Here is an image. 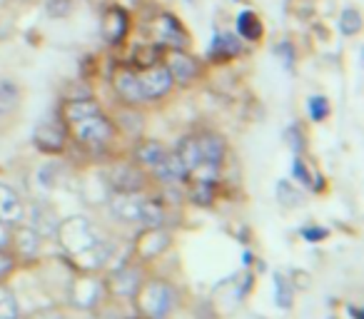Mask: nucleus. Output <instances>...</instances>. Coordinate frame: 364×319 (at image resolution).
<instances>
[{
	"instance_id": "f3484780",
	"label": "nucleus",
	"mask_w": 364,
	"mask_h": 319,
	"mask_svg": "<svg viewBox=\"0 0 364 319\" xmlns=\"http://www.w3.org/2000/svg\"><path fill=\"white\" fill-rule=\"evenodd\" d=\"M135 157H137V163H140L142 168L155 170L157 165H160L162 160H165V157H167V150H165V145H160V142H155V140H145V142H142V145H137Z\"/></svg>"
},
{
	"instance_id": "4be33fe9",
	"label": "nucleus",
	"mask_w": 364,
	"mask_h": 319,
	"mask_svg": "<svg viewBox=\"0 0 364 319\" xmlns=\"http://www.w3.org/2000/svg\"><path fill=\"white\" fill-rule=\"evenodd\" d=\"M242 53V43L232 36V33H223V36H215L213 48H210V55L218 58V60H228Z\"/></svg>"
},
{
	"instance_id": "4468645a",
	"label": "nucleus",
	"mask_w": 364,
	"mask_h": 319,
	"mask_svg": "<svg viewBox=\"0 0 364 319\" xmlns=\"http://www.w3.org/2000/svg\"><path fill=\"white\" fill-rule=\"evenodd\" d=\"M110 289L115 294H122V297H125V294H135L137 289H140V272H137L135 267L117 269L110 279Z\"/></svg>"
},
{
	"instance_id": "4c0bfd02",
	"label": "nucleus",
	"mask_w": 364,
	"mask_h": 319,
	"mask_svg": "<svg viewBox=\"0 0 364 319\" xmlns=\"http://www.w3.org/2000/svg\"><path fill=\"white\" fill-rule=\"evenodd\" d=\"M304 237H309V242H317L319 237H324V229H304Z\"/></svg>"
},
{
	"instance_id": "bb28decb",
	"label": "nucleus",
	"mask_w": 364,
	"mask_h": 319,
	"mask_svg": "<svg viewBox=\"0 0 364 319\" xmlns=\"http://www.w3.org/2000/svg\"><path fill=\"white\" fill-rule=\"evenodd\" d=\"M339 28H342L344 36H357L362 31V16H359L357 8H347L339 18Z\"/></svg>"
},
{
	"instance_id": "cd10ccee",
	"label": "nucleus",
	"mask_w": 364,
	"mask_h": 319,
	"mask_svg": "<svg viewBox=\"0 0 364 319\" xmlns=\"http://www.w3.org/2000/svg\"><path fill=\"white\" fill-rule=\"evenodd\" d=\"M277 198L284 207H297V205L302 202V193L294 190V185L287 183V180H282V183L277 185Z\"/></svg>"
},
{
	"instance_id": "dca6fc26",
	"label": "nucleus",
	"mask_w": 364,
	"mask_h": 319,
	"mask_svg": "<svg viewBox=\"0 0 364 319\" xmlns=\"http://www.w3.org/2000/svg\"><path fill=\"white\" fill-rule=\"evenodd\" d=\"M21 105V87L11 77H0V117L13 115Z\"/></svg>"
},
{
	"instance_id": "58836bf2",
	"label": "nucleus",
	"mask_w": 364,
	"mask_h": 319,
	"mask_svg": "<svg viewBox=\"0 0 364 319\" xmlns=\"http://www.w3.org/2000/svg\"><path fill=\"white\" fill-rule=\"evenodd\" d=\"M8 242V225H3L0 222V247Z\"/></svg>"
},
{
	"instance_id": "a878e982",
	"label": "nucleus",
	"mask_w": 364,
	"mask_h": 319,
	"mask_svg": "<svg viewBox=\"0 0 364 319\" xmlns=\"http://www.w3.org/2000/svg\"><path fill=\"white\" fill-rule=\"evenodd\" d=\"M162 220H165V212H162L160 205H157L155 200H145V207H142L140 225H145V227H160Z\"/></svg>"
},
{
	"instance_id": "c85d7f7f",
	"label": "nucleus",
	"mask_w": 364,
	"mask_h": 319,
	"mask_svg": "<svg viewBox=\"0 0 364 319\" xmlns=\"http://www.w3.org/2000/svg\"><path fill=\"white\" fill-rule=\"evenodd\" d=\"M38 244H41V234H38L33 227H23L21 232H18V247H21V252L36 254Z\"/></svg>"
},
{
	"instance_id": "9b49d317",
	"label": "nucleus",
	"mask_w": 364,
	"mask_h": 319,
	"mask_svg": "<svg viewBox=\"0 0 364 319\" xmlns=\"http://www.w3.org/2000/svg\"><path fill=\"white\" fill-rule=\"evenodd\" d=\"M26 217V207H23L21 198L13 188L8 185H0V222L3 225H18Z\"/></svg>"
},
{
	"instance_id": "393cba45",
	"label": "nucleus",
	"mask_w": 364,
	"mask_h": 319,
	"mask_svg": "<svg viewBox=\"0 0 364 319\" xmlns=\"http://www.w3.org/2000/svg\"><path fill=\"white\" fill-rule=\"evenodd\" d=\"M170 237L165 232H160V227H147L145 237L140 239V254L142 257H152V254L162 252L167 247Z\"/></svg>"
},
{
	"instance_id": "0eeeda50",
	"label": "nucleus",
	"mask_w": 364,
	"mask_h": 319,
	"mask_svg": "<svg viewBox=\"0 0 364 319\" xmlns=\"http://www.w3.org/2000/svg\"><path fill=\"white\" fill-rule=\"evenodd\" d=\"M107 183H110V188L115 190V193H140L142 185H145V178H142V173L135 165L120 163V165H115V168H110Z\"/></svg>"
},
{
	"instance_id": "423d86ee",
	"label": "nucleus",
	"mask_w": 364,
	"mask_h": 319,
	"mask_svg": "<svg viewBox=\"0 0 364 319\" xmlns=\"http://www.w3.org/2000/svg\"><path fill=\"white\" fill-rule=\"evenodd\" d=\"M155 33H157V40H160L162 48H167V50H188V33H185V28L180 26V21H177L175 16H160L157 18V26H155Z\"/></svg>"
},
{
	"instance_id": "ea45409f",
	"label": "nucleus",
	"mask_w": 364,
	"mask_h": 319,
	"mask_svg": "<svg viewBox=\"0 0 364 319\" xmlns=\"http://www.w3.org/2000/svg\"><path fill=\"white\" fill-rule=\"evenodd\" d=\"M13 319H16V317H13Z\"/></svg>"
},
{
	"instance_id": "473e14b6",
	"label": "nucleus",
	"mask_w": 364,
	"mask_h": 319,
	"mask_svg": "<svg viewBox=\"0 0 364 319\" xmlns=\"http://www.w3.org/2000/svg\"><path fill=\"white\" fill-rule=\"evenodd\" d=\"M73 0H46V13L50 18H65L70 13Z\"/></svg>"
},
{
	"instance_id": "2eb2a0df",
	"label": "nucleus",
	"mask_w": 364,
	"mask_h": 319,
	"mask_svg": "<svg viewBox=\"0 0 364 319\" xmlns=\"http://www.w3.org/2000/svg\"><path fill=\"white\" fill-rule=\"evenodd\" d=\"M235 26H237V36L247 43H257L264 33L262 21H259L255 11H242L237 16V23H235Z\"/></svg>"
},
{
	"instance_id": "a211bd4d",
	"label": "nucleus",
	"mask_w": 364,
	"mask_h": 319,
	"mask_svg": "<svg viewBox=\"0 0 364 319\" xmlns=\"http://www.w3.org/2000/svg\"><path fill=\"white\" fill-rule=\"evenodd\" d=\"M152 173H155L157 180H162V183H180L182 178H188V173H185L180 157H177L175 152H167V157L152 170Z\"/></svg>"
},
{
	"instance_id": "412c9836",
	"label": "nucleus",
	"mask_w": 364,
	"mask_h": 319,
	"mask_svg": "<svg viewBox=\"0 0 364 319\" xmlns=\"http://www.w3.org/2000/svg\"><path fill=\"white\" fill-rule=\"evenodd\" d=\"M107 257H110V244H107L105 239H100L95 247L85 249V252L77 254V257H73V259H75V264L82 269H97V267L105 264Z\"/></svg>"
},
{
	"instance_id": "f03ea898",
	"label": "nucleus",
	"mask_w": 364,
	"mask_h": 319,
	"mask_svg": "<svg viewBox=\"0 0 364 319\" xmlns=\"http://www.w3.org/2000/svg\"><path fill=\"white\" fill-rule=\"evenodd\" d=\"M137 307L147 319H165L175 307V292L165 282H147L137 292Z\"/></svg>"
},
{
	"instance_id": "f257e3e1",
	"label": "nucleus",
	"mask_w": 364,
	"mask_h": 319,
	"mask_svg": "<svg viewBox=\"0 0 364 319\" xmlns=\"http://www.w3.org/2000/svg\"><path fill=\"white\" fill-rule=\"evenodd\" d=\"M58 237H60V244L70 257H77L85 249L95 247L100 242V232L95 229V225L85 217H70L65 222L58 225Z\"/></svg>"
},
{
	"instance_id": "e433bc0d",
	"label": "nucleus",
	"mask_w": 364,
	"mask_h": 319,
	"mask_svg": "<svg viewBox=\"0 0 364 319\" xmlns=\"http://www.w3.org/2000/svg\"><path fill=\"white\" fill-rule=\"evenodd\" d=\"M13 269V259L8 257V254H3L0 252V277H6L8 272Z\"/></svg>"
},
{
	"instance_id": "20e7f679",
	"label": "nucleus",
	"mask_w": 364,
	"mask_h": 319,
	"mask_svg": "<svg viewBox=\"0 0 364 319\" xmlns=\"http://www.w3.org/2000/svg\"><path fill=\"white\" fill-rule=\"evenodd\" d=\"M137 77H140V87H142V95H145V102L160 100V97H165L167 92L172 90V85H175V80H172L165 63H157V65H152V67H145L142 72H137Z\"/></svg>"
},
{
	"instance_id": "7ed1b4c3",
	"label": "nucleus",
	"mask_w": 364,
	"mask_h": 319,
	"mask_svg": "<svg viewBox=\"0 0 364 319\" xmlns=\"http://www.w3.org/2000/svg\"><path fill=\"white\" fill-rule=\"evenodd\" d=\"M70 130H73V135L77 137V142L92 145V147L107 145V142L112 140V135H115V125H112V120H107L102 112L70 122Z\"/></svg>"
},
{
	"instance_id": "6ab92c4d",
	"label": "nucleus",
	"mask_w": 364,
	"mask_h": 319,
	"mask_svg": "<svg viewBox=\"0 0 364 319\" xmlns=\"http://www.w3.org/2000/svg\"><path fill=\"white\" fill-rule=\"evenodd\" d=\"M162 55H165V48L160 43H140V45H135V53H132V63L145 70V67L162 63Z\"/></svg>"
},
{
	"instance_id": "7c9ffc66",
	"label": "nucleus",
	"mask_w": 364,
	"mask_h": 319,
	"mask_svg": "<svg viewBox=\"0 0 364 319\" xmlns=\"http://www.w3.org/2000/svg\"><path fill=\"white\" fill-rule=\"evenodd\" d=\"M307 112H309V117H312L314 122H322L324 117L329 115V102H327V97H322V95L309 97V100H307Z\"/></svg>"
},
{
	"instance_id": "c756f323",
	"label": "nucleus",
	"mask_w": 364,
	"mask_h": 319,
	"mask_svg": "<svg viewBox=\"0 0 364 319\" xmlns=\"http://www.w3.org/2000/svg\"><path fill=\"white\" fill-rule=\"evenodd\" d=\"M13 317H18V302L11 289L0 287V319H13Z\"/></svg>"
},
{
	"instance_id": "f704fd0d",
	"label": "nucleus",
	"mask_w": 364,
	"mask_h": 319,
	"mask_svg": "<svg viewBox=\"0 0 364 319\" xmlns=\"http://www.w3.org/2000/svg\"><path fill=\"white\" fill-rule=\"evenodd\" d=\"M287 140H289V145H292L294 152L302 150V135H299V127H289V130H287Z\"/></svg>"
},
{
	"instance_id": "2f4dec72",
	"label": "nucleus",
	"mask_w": 364,
	"mask_h": 319,
	"mask_svg": "<svg viewBox=\"0 0 364 319\" xmlns=\"http://www.w3.org/2000/svg\"><path fill=\"white\" fill-rule=\"evenodd\" d=\"M274 289H277L279 307H289V304H292V289H289V282L282 274H274Z\"/></svg>"
},
{
	"instance_id": "c9c22d12",
	"label": "nucleus",
	"mask_w": 364,
	"mask_h": 319,
	"mask_svg": "<svg viewBox=\"0 0 364 319\" xmlns=\"http://www.w3.org/2000/svg\"><path fill=\"white\" fill-rule=\"evenodd\" d=\"M294 178H297L302 185H309V170L304 168L302 160H294Z\"/></svg>"
},
{
	"instance_id": "aec40b11",
	"label": "nucleus",
	"mask_w": 364,
	"mask_h": 319,
	"mask_svg": "<svg viewBox=\"0 0 364 319\" xmlns=\"http://www.w3.org/2000/svg\"><path fill=\"white\" fill-rule=\"evenodd\" d=\"M70 297L77 307H92L100 299V284L95 279H80V282L73 284Z\"/></svg>"
},
{
	"instance_id": "1a4fd4ad",
	"label": "nucleus",
	"mask_w": 364,
	"mask_h": 319,
	"mask_svg": "<svg viewBox=\"0 0 364 319\" xmlns=\"http://www.w3.org/2000/svg\"><path fill=\"white\" fill-rule=\"evenodd\" d=\"M142 207H145V198H137V193H117L110 200L112 215L122 222H140Z\"/></svg>"
},
{
	"instance_id": "5701e85b",
	"label": "nucleus",
	"mask_w": 364,
	"mask_h": 319,
	"mask_svg": "<svg viewBox=\"0 0 364 319\" xmlns=\"http://www.w3.org/2000/svg\"><path fill=\"white\" fill-rule=\"evenodd\" d=\"M175 155L180 157L182 168H185V173H193L195 168H198L203 160H200V147H198V137H185V140L180 142V147L175 150Z\"/></svg>"
},
{
	"instance_id": "ddd939ff",
	"label": "nucleus",
	"mask_w": 364,
	"mask_h": 319,
	"mask_svg": "<svg viewBox=\"0 0 364 319\" xmlns=\"http://www.w3.org/2000/svg\"><path fill=\"white\" fill-rule=\"evenodd\" d=\"M198 147H200V160H203L200 165H215V168H220V163L225 160V140L223 137L213 135V132L200 135Z\"/></svg>"
},
{
	"instance_id": "6e6552de",
	"label": "nucleus",
	"mask_w": 364,
	"mask_h": 319,
	"mask_svg": "<svg viewBox=\"0 0 364 319\" xmlns=\"http://www.w3.org/2000/svg\"><path fill=\"white\" fill-rule=\"evenodd\" d=\"M112 87H115L117 97L127 105H140L145 102V95H142V87H140V77H137L135 70L130 67H120L112 77Z\"/></svg>"
},
{
	"instance_id": "72a5a7b5",
	"label": "nucleus",
	"mask_w": 364,
	"mask_h": 319,
	"mask_svg": "<svg viewBox=\"0 0 364 319\" xmlns=\"http://www.w3.org/2000/svg\"><path fill=\"white\" fill-rule=\"evenodd\" d=\"M193 198H195V202L208 205L210 200H213V183H195Z\"/></svg>"
},
{
	"instance_id": "39448f33",
	"label": "nucleus",
	"mask_w": 364,
	"mask_h": 319,
	"mask_svg": "<svg viewBox=\"0 0 364 319\" xmlns=\"http://www.w3.org/2000/svg\"><path fill=\"white\" fill-rule=\"evenodd\" d=\"M165 67L170 70L172 80L180 82V85H188L198 77L200 65L188 50H165Z\"/></svg>"
},
{
	"instance_id": "9d476101",
	"label": "nucleus",
	"mask_w": 364,
	"mask_h": 319,
	"mask_svg": "<svg viewBox=\"0 0 364 319\" xmlns=\"http://www.w3.org/2000/svg\"><path fill=\"white\" fill-rule=\"evenodd\" d=\"M33 142L43 152H60L65 147V130L58 122H41L33 132Z\"/></svg>"
},
{
	"instance_id": "f8f14e48",
	"label": "nucleus",
	"mask_w": 364,
	"mask_h": 319,
	"mask_svg": "<svg viewBox=\"0 0 364 319\" xmlns=\"http://www.w3.org/2000/svg\"><path fill=\"white\" fill-rule=\"evenodd\" d=\"M127 31H130V16H127L122 8H110L105 13V21H102V33H105V40H110L112 45H120L125 40Z\"/></svg>"
},
{
	"instance_id": "b1692460",
	"label": "nucleus",
	"mask_w": 364,
	"mask_h": 319,
	"mask_svg": "<svg viewBox=\"0 0 364 319\" xmlns=\"http://www.w3.org/2000/svg\"><path fill=\"white\" fill-rule=\"evenodd\" d=\"M97 112H102L100 110V105H97L95 100H70L65 107H63V115H65V120H68V125L70 122H75V120H82V117H90V115H97Z\"/></svg>"
}]
</instances>
